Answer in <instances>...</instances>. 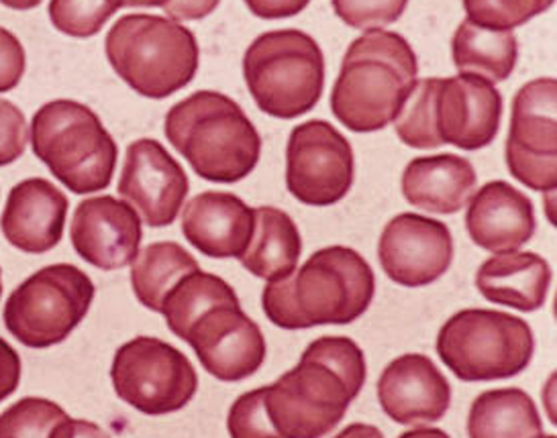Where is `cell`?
Wrapping results in <instances>:
<instances>
[{
	"instance_id": "1",
	"label": "cell",
	"mask_w": 557,
	"mask_h": 438,
	"mask_svg": "<svg viewBox=\"0 0 557 438\" xmlns=\"http://www.w3.org/2000/svg\"><path fill=\"white\" fill-rule=\"evenodd\" d=\"M366 358L349 337L312 341L290 372L265 386V412L284 438H321L344 421L366 384Z\"/></svg>"
},
{
	"instance_id": "2",
	"label": "cell",
	"mask_w": 557,
	"mask_h": 438,
	"mask_svg": "<svg viewBox=\"0 0 557 438\" xmlns=\"http://www.w3.org/2000/svg\"><path fill=\"white\" fill-rule=\"evenodd\" d=\"M376 276L351 247L319 249L290 276L268 281L262 309L272 325L302 330L325 325H351L370 309Z\"/></svg>"
},
{
	"instance_id": "3",
	"label": "cell",
	"mask_w": 557,
	"mask_h": 438,
	"mask_svg": "<svg viewBox=\"0 0 557 438\" xmlns=\"http://www.w3.org/2000/svg\"><path fill=\"white\" fill-rule=\"evenodd\" d=\"M419 62L398 33L370 29L345 51L331 111L354 133L386 129L417 84Z\"/></svg>"
},
{
	"instance_id": "4",
	"label": "cell",
	"mask_w": 557,
	"mask_h": 438,
	"mask_svg": "<svg viewBox=\"0 0 557 438\" xmlns=\"http://www.w3.org/2000/svg\"><path fill=\"white\" fill-rule=\"evenodd\" d=\"M164 133L198 178L214 184L242 182L262 155V137L244 109L214 90L176 102L165 114Z\"/></svg>"
},
{
	"instance_id": "5",
	"label": "cell",
	"mask_w": 557,
	"mask_h": 438,
	"mask_svg": "<svg viewBox=\"0 0 557 438\" xmlns=\"http://www.w3.org/2000/svg\"><path fill=\"white\" fill-rule=\"evenodd\" d=\"M104 53L116 76L151 100H164L197 76L200 49L188 27L158 15H125L107 33Z\"/></svg>"
},
{
	"instance_id": "6",
	"label": "cell",
	"mask_w": 557,
	"mask_h": 438,
	"mask_svg": "<svg viewBox=\"0 0 557 438\" xmlns=\"http://www.w3.org/2000/svg\"><path fill=\"white\" fill-rule=\"evenodd\" d=\"M35 158L74 195L107 190L115 176L119 147L99 114L76 100H51L32 121Z\"/></svg>"
},
{
	"instance_id": "7",
	"label": "cell",
	"mask_w": 557,
	"mask_h": 438,
	"mask_svg": "<svg viewBox=\"0 0 557 438\" xmlns=\"http://www.w3.org/2000/svg\"><path fill=\"white\" fill-rule=\"evenodd\" d=\"M244 78L262 113L290 121L319 104L325 88V55L309 33H262L244 55Z\"/></svg>"
},
{
	"instance_id": "8",
	"label": "cell",
	"mask_w": 557,
	"mask_h": 438,
	"mask_svg": "<svg viewBox=\"0 0 557 438\" xmlns=\"http://www.w3.org/2000/svg\"><path fill=\"white\" fill-rule=\"evenodd\" d=\"M535 353L529 323L507 312L466 309L437 335V355L461 381H496L523 374Z\"/></svg>"
},
{
	"instance_id": "9",
	"label": "cell",
	"mask_w": 557,
	"mask_h": 438,
	"mask_svg": "<svg viewBox=\"0 0 557 438\" xmlns=\"http://www.w3.org/2000/svg\"><path fill=\"white\" fill-rule=\"evenodd\" d=\"M97 288L81 267L48 265L27 277L4 302L7 330L29 349L66 341L92 306Z\"/></svg>"
},
{
	"instance_id": "10",
	"label": "cell",
	"mask_w": 557,
	"mask_h": 438,
	"mask_svg": "<svg viewBox=\"0 0 557 438\" xmlns=\"http://www.w3.org/2000/svg\"><path fill=\"white\" fill-rule=\"evenodd\" d=\"M111 379L115 393L148 416L188 406L197 396L198 375L190 359L156 337H135L116 349Z\"/></svg>"
},
{
	"instance_id": "11",
	"label": "cell",
	"mask_w": 557,
	"mask_h": 438,
	"mask_svg": "<svg viewBox=\"0 0 557 438\" xmlns=\"http://www.w3.org/2000/svg\"><path fill=\"white\" fill-rule=\"evenodd\" d=\"M557 84L554 78L527 82L515 95L505 160L508 172L535 192H556Z\"/></svg>"
},
{
	"instance_id": "12",
	"label": "cell",
	"mask_w": 557,
	"mask_h": 438,
	"mask_svg": "<svg viewBox=\"0 0 557 438\" xmlns=\"http://www.w3.org/2000/svg\"><path fill=\"white\" fill-rule=\"evenodd\" d=\"M356 178L351 143L327 121L298 125L286 146V188L298 202L331 207L344 200Z\"/></svg>"
},
{
	"instance_id": "13",
	"label": "cell",
	"mask_w": 557,
	"mask_h": 438,
	"mask_svg": "<svg viewBox=\"0 0 557 438\" xmlns=\"http://www.w3.org/2000/svg\"><path fill=\"white\" fill-rule=\"evenodd\" d=\"M384 274L405 288H423L447 274L454 261V237L442 221L414 212L394 216L377 243Z\"/></svg>"
},
{
	"instance_id": "14",
	"label": "cell",
	"mask_w": 557,
	"mask_h": 438,
	"mask_svg": "<svg viewBox=\"0 0 557 438\" xmlns=\"http://www.w3.org/2000/svg\"><path fill=\"white\" fill-rule=\"evenodd\" d=\"M116 190L148 227L162 228L178 218L190 182L160 141L137 139L127 147Z\"/></svg>"
},
{
	"instance_id": "15",
	"label": "cell",
	"mask_w": 557,
	"mask_h": 438,
	"mask_svg": "<svg viewBox=\"0 0 557 438\" xmlns=\"http://www.w3.org/2000/svg\"><path fill=\"white\" fill-rule=\"evenodd\" d=\"M200 365L219 381H242L263 365L265 339L242 304H221L205 312L190 328L186 341Z\"/></svg>"
},
{
	"instance_id": "16",
	"label": "cell",
	"mask_w": 557,
	"mask_h": 438,
	"mask_svg": "<svg viewBox=\"0 0 557 438\" xmlns=\"http://www.w3.org/2000/svg\"><path fill=\"white\" fill-rule=\"evenodd\" d=\"M503 97L492 82L459 74L440 78L435 95V129L442 146L478 151L491 146L500 129Z\"/></svg>"
},
{
	"instance_id": "17",
	"label": "cell",
	"mask_w": 557,
	"mask_h": 438,
	"mask_svg": "<svg viewBox=\"0 0 557 438\" xmlns=\"http://www.w3.org/2000/svg\"><path fill=\"white\" fill-rule=\"evenodd\" d=\"M70 239L86 263L115 272L132 265L139 255L144 228L139 214L127 202L115 196H95L76 207Z\"/></svg>"
},
{
	"instance_id": "18",
	"label": "cell",
	"mask_w": 557,
	"mask_h": 438,
	"mask_svg": "<svg viewBox=\"0 0 557 438\" xmlns=\"http://www.w3.org/2000/svg\"><path fill=\"white\" fill-rule=\"evenodd\" d=\"M377 400L394 423H437L451 404V386L431 359L409 353L386 365L377 379Z\"/></svg>"
},
{
	"instance_id": "19",
	"label": "cell",
	"mask_w": 557,
	"mask_h": 438,
	"mask_svg": "<svg viewBox=\"0 0 557 438\" xmlns=\"http://www.w3.org/2000/svg\"><path fill=\"white\" fill-rule=\"evenodd\" d=\"M66 216V195L50 179H23L9 192L0 228L4 239L18 251L39 255L60 245Z\"/></svg>"
},
{
	"instance_id": "20",
	"label": "cell",
	"mask_w": 557,
	"mask_h": 438,
	"mask_svg": "<svg viewBox=\"0 0 557 438\" xmlns=\"http://www.w3.org/2000/svg\"><path fill=\"white\" fill-rule=\"evenodd\" d=\"M466 228L480 249L512 253L535 235L537 218L533 202L503 179L484 184L468 200Z\"/></svg>"
},
{
	"instance_id": "21",
	"label": "cell",
	"mask_w": 557,
	"mask_h": 438,
	"mask_svg": "<svg viewBox=\"0 0 557 438\" xmlns=\"http://www.w3.org/2000/svg\"><path fill=\"white\" fill-rule=\"evenodd\" d=\"M253 225L256 211L230 192H202L182 212L186 241L213 260H239L251 241Z\"/></svg>"
},
{
	"instance_id": "22",
	"label": "cell",
	"mask_w": 557,
	"mask_h": 438,
	"mask_svg": "<svg viewBox=\"0 0 557 438\" xmlns=\"http://www.w3.org/2000/svg\"><path fill=\"white\" fill-rule=\"evenodd\" d=\"M478 184L474 165L454 153L414 158L403 172V196L414 209L456 214L472 198Z\"/></svg>"
},
{
	"instance_id": "23",
	"label": "cell",
	"mask_w": 557,
	"mask_h": 438,
	"mask_svg": "<svg viewBox=\"0 0 557 438\" xmlns=\"http://www.w3.org/2000/svg\"><path fill=\"white\" fill-rule=\"evenodd\" d=\"M552 286V267L537 253H498L484 261L475 274V288L492 304L519 312L545 306Z\"/></svg>"
},
{
	"instance_id": "24",
	"label": "cell",
	"mask_w": 557,
	"mask_h": 438,
	"mask_svg": "<svg viewBox=\"0 0 557 438\" xmlns=\"http://www.w3.org/2000/svg\"><path fill=\"white\" fill-rule=\"evenodd\" d=\"M253 211V235L239 263L251 276L265 281H278L290 276L302 253V239L295 221L290 214L274 207H260Z\"/></svg>"
},
{
	"instance_id": "25",
	"label": "cell",
	"mask_w": 557,
	"mask_h": 438,
	"mask_svg": "<svg viewBox=\"0 0 557 438\" xmlns=\"http://www.w3.org/2000/svg\"><path fill=\"white\" fill-rule=\"evenodd\" d=\"M468 437H543L540 410L533 398L519 388L482 391L468 414Z\"/></svg>"
},
{
	"instance_id": "26",
	"label": "cell",
	"mask_w": 557,
	"mask_h": 438,
	"mask_svg": "<svg viewBox=\"0 0 557 438\" xmlns=\"http://www.w3.org/2000/svg\"><path fill=\"white\" fill-rule=\"evenodd\" d=\"M451 58L461 74L482 76L492 84L505 82L519 60L517 35L484 29L466 18L454 33Z\"/></svg>"
},
{
	"instance_id": "27",
	"label": "cell",
	"mask_w": 557,
	"mask_h": 438,
	"mask_svg": "<svg viewBox=\"0 0 557 438\" xmlns=\"http://www.w3.org/2000/svg\"><path fill=\"white\" fill-rule=\"evenodd\" d=\"M198 270V261L182 245L174 241L148 245L132 263L133 292L146 309L160 312L170 290L182 277Z\"/></svg>"
},
{
	"instance_id": "28",
	"label": "cell",
	"mask_w": 557,
	"mask_h": 438,
	"mask_svg": "<svg viewBox=\"0 0 557 438\" xmlns=\"http://www.w3.org/2000/svg\"><path fill=\"white\" fill-rule=\"evenodd\" d=\"M239 302L237 293L223 277L207 274L202 270L182 277L165 296L160 314H164L168 328L186 341L188 333L198 318L221 304Z\"/></svg>"
},
{
	"instance_id": "29",
	"label": "cell",
	"mask_w": 557,
	"mask_h": 438,
	"mask_svg": "<svg viewBox=\"0 0 557 438\" xmlns=\"http://www.w3.org/2000/svg\"><path fill=\"white\" fill-rule=\"evenodd\" d=\"M440 78L417 80L403 109L394 118L398 139L412 149H437L442 141L435 129V95Z\"/></svg>"
},
{
	"instance_id": "30",
	"label": "cell",
	"mask_w": 557,
	"mask_h": 438,
	"mask_svg": "<svg viewBox=\"0 0 557 438\" xmlns=\"http://www.w3.org/2000/svg\"><path fill=\"white\" fill-rule=\"evenodd\" d=\"M64 408L46 398H23L0 414V438H48L66 421Z\"/></svg>"
},
{
	"instance_id": "31",
	"label": "cell",
	"mask_w": 557,
	"mask_h": 438,
	"mask_svg": "<svg viewBox=\"0 0 557 438\" xmlns=\"http://www.w3.org/2000/svg\"><path fill=\"white\" fill-rule=\"evenodd\" d=\"M119 9V0H51L48 13L58 32L86 39L99 35Z\"/></svg>"
},
{
	"instance_id": "32",
	"label": "cell",
	"mask_w": 557,
	"mask_h": 438,
	"mask_svg": "<svg viewBox=\"0 0 557 438\" xmlns=\"http://www.w3.org/2000/svg\"><path fill=\"white\" fill-rule=\"evenodd\" d=\"M556 0H463L468 21L484 29L512 32L543 15Z\"/></svg>"
},
{
	"instance_id": "33",
	"label": "cell",
	"mask_w": 557,
	"mask_h": 438,
	"mask_svg": "<svg viewBox=\"0 0 557 438\" xmlns=\"http://www.w3.org/2000/svg\"><path fill=\"white\" fill-rule=\"evenodd\" d=\"M335 15L351 29H380L405 15L409 0H331Z\"/></svg>"
},
{
	"instance_id": "34",
	"label": "cell",
	"mask_w": 557,
	"mask_h": 438,
	"mask_svg": "<svg viewBox=\"0 0 557 438\" xmlns=\"http://www.w3.org/2000/svg\"><path fill=\"white\" fill-rule=\"evenodd\" d=\"M227 430L231 438H284L265 412V388L247 391L233 402Z\"/></svg>"
},
{
	"instance_id": "35",
	"label": "cell",
	"mask_w": 557,
	"mask_h": 438,
	"mask_svg": "<svg viewBox=\"0 0 557 438\" xmlns=\"http://www.w3.org/2000/svg\"><path fill=\"white\" fill-rule=\"evenodd\" d=\"M29 143L25 114L11 100L0 98V167L17 162Z\"/></svg>"
},
{
	"instance_id": "36",
	"label": "cell",
	"mask_w": 557,
	"mask_h": 438,
	"mask_svg": "<svg viewBox=\"0 0 557 438\" xmlns=\"http://www.w3.org/2000/svg\"><path fill=\"white\" fill-rule=\"evenodd\" d=\"M27 67L25 48L9 29L0 27V95L15 90Z\"/></svg>"
},
{
	"instance_id": "37",
	"label": "cell",
	"mask_w": 557,
	"mask_h": 438,
	"mask_svg": "<svg viewBox=\"0 0 557 438\" xmlns=\"http://www.w3.org/2000/svg\"><path fill=\"white\" fill-rule=\"evenodd\" d=\"M23 365L17 351L0 337V402L17 391Z\"/></svg>"
},
{
	"instance_id": "38",
	"label": "cell",
	"mask_w": 557,
	"mask_h": 438,
	"mask_svg": "<svg viewBox=\"0 0 557 438\" xmlns=\"http://www.w3.org/2000/svg\"><path fill=\"white\" fill-rule=\"evenodd\" d=\"M244 2L253 15L265 21L298 15L311 4V0H244Z\"/></svg>"
},
{
	"instance_id": "39",
	"label": "cell",
	"mask_w": 557,
	"mask_h": 438,
	"mask_svg": "<svg viewBox=\"0 0 557 438\" xmlns=\"http://www.w3.org/2000/svg\"><path fill=\"white\" fill-rule=\"evenodd\" d=\"M221 0H170L164 7L165 15L176 23L200 21L214 13Z\"/></svg>"
},
{
	"instance_id": "40",
	"label": "cell",
	"mask_w": 557,
	"mask_h": 438,
	"mask_svg": "<svg viewBox=\"0 0 557 438\" xmlns=\"http://www.w3.org/2000/svg\"><path fill=\"white\" fill-rule=\"evenodd\" d=\"M48 438H111V435L102 430L99 424L67 416L66 421H62L51 430Z\"/></svg>"
},
{
	"instance_id": "41",
	"label": "cell",
	"mask_w": 557,
	"mask_h": 438,
	"mask_svg": "<svg viewBox=\"0 0 557 438\" xmlns=\"http://www.w3.org/2000/svg\"><path fill=\"white\" fill-rule=\"evenodd\" d=\"M333 438H384L382 430L372 424H349L344 430Z\"/></svg>"
},
{
	"instance_id": "42",
	"label": "cell",
	"mask_w": 557,
	"mask_h": 438,
	"mask_svg": "<svg viewBox=\"0 0 557 438\" xmlns=\"http://www.w3.org/2000/svg\"><path fill=\"white\" fill-rule=\"evenodd\" d=\"M398 438H451L442 428H431V426H421L414 430H407Z\"/></svg>"
},
{
	"instance_id": "43",
	"label": "cell",
	"mask_w": 557,
	"mask_h": 438,
	"mask_svg": "<svg viewBox=\"0 0 557 438\" xmlns=\"http://www.w3.org/2000/svg\"><path fill=\"white\" fill-rule=\"evenodd\" d=\"M170 0H119L121 9H141V7H148V9H164Z\"/></svg>"
},
{
	"instance_id": "44",
	"label": "cell",
	"mask_w": 557,
	"mask_h": 438,
	"mask_svg": "<svg viewBox=\"0 0 557 438\" xmlns=\"http://www.w3.org/2000/svg\"><path fill=\"white\" fill-rule=\"evenodd\" d=\"M0 2L13 11H32L37 9L44 0H0Z\"/></svg>"
},
{
	"instance_id": "45",
	"label": "cell",
	"mask_w": 557,
	"mask_h": 438,
	"mask_svg": "<svg viewBox=\"0 0 557 438\" xmlns=\"http://www.w3.org/2000/svg\"><path fill=\"white\" fill-rule=\"evenodd\" d=\"M0 296H2V270H0Z\"/></svg>"
},
{
	"instance_id": "46",
	"label": "cell",
	"mask_w": 557,
	"mask_h": 438,
	"mask_svg": "<svg viewBox=\"0 0 557 438\" xmlns=\"http://www.w3.org/2000/svg\"><path fill=\"white\" fill-rule=\"evenodd\" d=\"M540 438H556V437H552V435H543V437H540Z\"/></svg>"
}]
</instances>
